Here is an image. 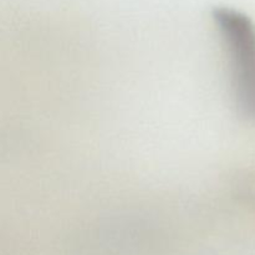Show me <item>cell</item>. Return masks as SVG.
<instances>
[{"instance_id":"6da1fadb","label":"cell","mask_w":255,"mask_h":255,"mask_svg":"<svg viewBox=\"0 0 255 255\" xmlns=\"http://www.w3.org/2000/svg\"><path fill=\"white\" fill-rule=\"evenodd\" d=\"M212 20L223 44L232 96L238 114L255 122V24L242 10L218 5Z\"/></svg>"}]
</instances>
